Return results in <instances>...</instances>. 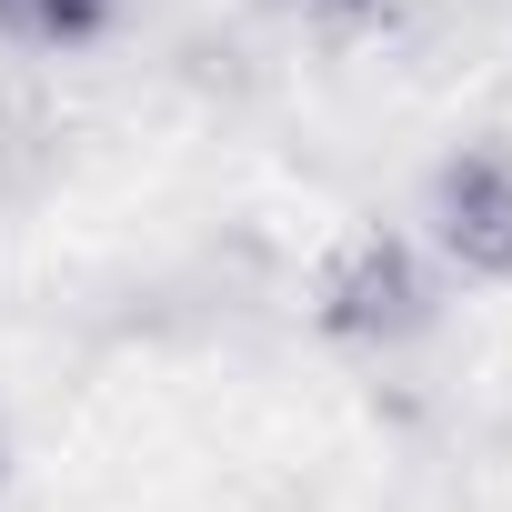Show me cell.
Listing matches in <instances>:
<instances>
[{
    "instance_id": "cell-1",
    "label": "cell",
    "mask_w": 512,
    "mask_h": 512,
    "mask_svg": "<svg viewBox=\"0 0 512 512\" xmlns=\"http://www.w3.org/2000/svg\"><path fill=\"white\" fill-rule=\"evenodd\" d=\"M432 322V282L402 241L362 231L332 251V272H322V332L332 342H412Z\"/></svg>"
},
{
    "instance_id": "cell-3",
    "label": "cell",
    "mask_w": 512,
    "mask_h": 512,
    "mask_svg": "<svg viewBox=\"0 0 512 512\" xmlns=\"http://www.w3.org/2000/svg\"><path fill=\"white\" fill-rule=\"evenodd\" d=\"M101 21H111V0H0V41H41V51L91 41Z\"/></svg>"
},
{
    "instance_id": "cell-4",
    "label": "cell",
    "mask_w": 512,
    "mask_h": 512,
    "mask_svg": "<svg viewBox=\"0 0 512 512\" xmlns=\"http://www.w3.org/2000/svg\"><path fill=\"white\" fill-rule=\"evenodd\" d=\"M282 11H302V21H362L372 0H282Z\"/></svg>"
},
{
    "instance_id": "cell-2",
    "label": "cell",
    "mask_w": 512,
    "mask_h": 512,
    "mask_svg": "<svg viewBox=\"0 0 512 512\" xmlns=\"http://www.w3.org/2000/svg\"><path fill=\"white\" fill-rule=\"evenodd\" d=\"M432 241L462 272L512 282V161L502 151H462L432 171Z\"/></svg>"
}]
</instances>
